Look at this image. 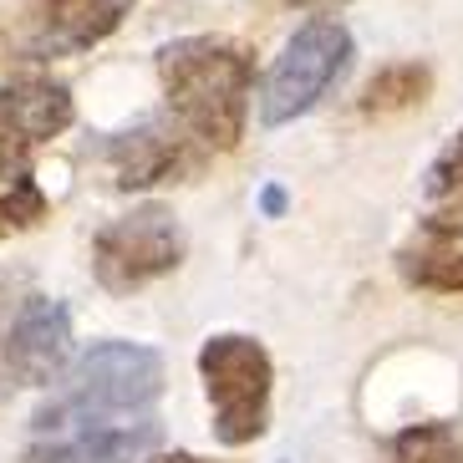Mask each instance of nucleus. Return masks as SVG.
Here are the masks:
<instances>
[{
  "label": "nucleus",
  "mask_w": 463,
  "mask_h": 463,
  "mask_svg": "<svg viewBox=\"0 0 463 463\" xmlns=\"http://www.w3.org/2000/svg\"><path fill=\"white\" fill-rule=\"evenodd\" d=\"M184 260V230L168 204H137L133 214H118L102 224L92 240V275L108 296H133V290L164 280Z\"/></svg>",
  "instance_id": "39448f33"
},
{
  "label": "nucleus",
  "mask_w": 463,
  "mask_h": 463,
  "mask_svg": "<svg viewBox=\"0 0 463 463\" xmlns=\"http://www.w3.org/2000/svg\"><path fill=\"white\" fill-rule=\"evenodd\" d=\"M158 82H164L174 123L199 148L230 153L245 137L250 92H255V56L230 36H178L158 46Z\"/></svg>",
  "instance_id": "f03ea898"
},
{
  "label": "nucleus",
  "mask_w": 463,
  "mask_h": 463,
  "mask_svg": "<svg viewBox=\"0 0 463 463\" xmlns=\"http://www.w3.org/2000/svg\"><path fill=\"white\" fill-rule=\"evenodd\" d=\"M164 397V356L137 341H97L71 356L31 418V438H71L148 422Z\"/></svg>",
  "instance_id": "f257e3e1"
},
{
  "label": "nucleus",
  "mask_w": 463,
  "mask_h": 463,
  "mask_svg": "<svg viewBox=\"0 0 463 463\" xmlns=\"http://www.w3.org/2000/svg\"><path fill=\"white\" fill-rule=\"evenodd\" d=\"M71 118H77V102H71L67 82H52V77H11V82H0V148L31 158L52 137L67 133Z\"/></svg>",
  "instance_id": "1a4fd4ad"
},
{
  "label": "nucleus",
  "mask_w": 463,
  "mask_h": 463,
  "mask_svg": "<svg viewBox=\"0 0 463 463\" xmlns=\"http://www.w3.org/2000/svg\"><path fill=\"white\" fill-rule=\"evenodd\" d=\"M260 209L270 219H280L286 214V189H280V184H265V189H260Z\"/></svg>",
  "instance_id": "f3484780"
},
{
  "label": "nucleus",
  "mask_w": 463,
  "mask_h": 463,
  "mask_svg": "<svg viewBox=\"0 0 463 463\" xmlns=\"http://www.w3.org/2000/svg\"><path fill=\"white\" fill-rule=\"evenodd\" d=\"M422 189H428V199H463V133L428 164Z\"/></svg>",
  "instance_id": "2eb2a0df"
},
{
  "label": "nucleus",
  "mask_w": 463,
  "mask_h": 463,
  "mask_svg": "<svg viewBox=\"0 0 463 463\" xmlns=\"http://www.w3.org/2000/svg\"><path fill=\"white\" fill-rule=\"evenodd\" d=\"M42 219H46V194L31 174V158L0 148V234L36 230Z\"/></svg>",
  "instance_id": "f8f14e48"
},
{
  "label": "nucleus",
  "mask_w": 463,
  "mask_h": 463,
  "mask_svg": "<svg viewBox=\"0 0 463 463\" xmlns=\"http://www.w3.org/2000/svg\"><path fill=\"white\" fill-rule=\"evenodd\" d=\"M102 158H108L118 189H153V184H168V178L199 168L194 137L178 123H164V118H148V123L128 128V133H112Z\"/></svg>",
  "instance_id": "0eeeda50"
},
{
  "label": "nucleus",
  "mask_w": 463,
  "mask_h": 463,
  "mask_svg": "<svg viewBox=\"0 0 463 463\" xmlns=\"http://www.w3.org/2000/svg\"><path fill=\"white\" fill-rule=\"evenodd\" d=\"M199 377H204L209 408H214V438L224 449H245L270 428L275 362L265 341L245 331H219L199 346Z\"/></svg>",
  "instance_id": "7ed1b4c3"
},
{
  "label": "nucleus",
  "mask_w": 463,
  "mask_h": 463,
  "mask_svg": "<svg viewBox=\"0 0 463 463\" xmlns=\"http://www.w3.org/2000/svg\"><path fill=\"white\" fill-rule=\"evenodd\" d=\"M21 290H26V275H0V346H5V326H11V311H15V300H21ZM11 392L15 387L5 382V367H0V402Z\"/></svg>",
  "instance_id": "dca6fc26"
},
{
  "label": "nucleus",
  "mask_w": 463,
  "mask_h": 463,
  "mask_svg": "<svg viewBox=\"0 0 463 463\" xmlns=\"http://www.w3.org/2000/svg\"><path fill=\"white\" fill-rule=\"evenodd\" d=\"M346 67H352V31L341 26L336 15H311L280 46L275 67L260 82V123L286 128L296 118H306L346 77Z\"/></svg>",
  "instance_id": "20e7f679"
},
{
  "label": "nucleus",
  "mask_w": 463,
  "mask_h": 463,
  "mask_svg": "<svg viewBox=\"0 0 463 463\" xmlns=\"http://www.w3.org/2000/svg\"><path fill=\"white\" fill-rule=\"evenodd\" d=\"M164 443L158 418L128 422V428H97L71 438H31L26 463H148Z\"/></svg>",
  "instance_id": "9b49d317"
},
{
  "label": "nucleus",
  "mask_w": 463,
  "mask_h": 463,
  "mask_svg": "<svg viewBox=\"0 0 463 463\" xmlns=\"http://www.w3.org/2000/svg\"><path fill=\"white\" fill-rule=\"evenodd\" d=\"M137 0H42L31 52L36 56H77L108 42L112 31L133 15Z\"/></svg>",
  "instance_id": "9d476101"
},
{
  "label": "nucleus",
  "mask_w": 463,
  "mask_h": 463,
  "mask_svg": "<svg viewBox=\"0 0 463 463\" xmlns=\"http://www.w3.org/2000/svg\"><path fill=\"white\" fill-rule=\"evenodd\" d=\"M428 92H433V67L428 61H392V67H382L362 87L356 108L367 118H392V112H408L418 102H428Z\"/></svg>",
  "instance_id": "ddd939ff"
},
{
  "label": "nucleus",
  "mask_w": 463,
  "mask_h": 463,
  "mask_svg": "<svg viewBox=\"0 0 463 463\" xmlns=\"http://www.w3.org/2000/svg\"><path fill=\"white\" fill-rule=\"evenodd\" d=\"M290 5H326V0H290Z\"/></svg>",
  "instance_id": "6ab92c4d"
},
{
  "label": "nucleus",
  "mask_w": 463,
  "mask_h": 463,
  "mask_svg": "<svg viewBox=\"0 0 463 463\" xmlns=\"http://www.w3.org/2000/svg\"><path fill=\"white\" fill-rule=\"evenodd\" d=\"M148 463H214V458H199V453H153Z\"/></svg>",
  "instance_id": "a211bd4d"
},
{
  "label": "nucleus",
  "mask_w": 463,
  "mask_h": 463,
  "mask_svg": "<svg viewBox=\"0 0 463 463\" xmlns=\"http://www.w3.org/2000/svg\"><path fill=\"white\" fill-rule=\"evenodd\" d=\"M392 463H463V438L449 422H412L392 438Z\"/></svg>",
  "instance_id": "4468645a"
},
{
  "label": "nucleus",
  "mask_w": 463,
  "mask_h": 463,
  "mask_svg": "<svg viewBox=\"0 0 463 463\" xmlns=\"http://www.w3.org/2000/svg\"><path fill=\"white\" fill-rule=\"evenodd\" d=\"M397 275L428 296H463V199L412 224L397 245Z\"/></svg>",
  "instance_id": "6e6552de"
},
{
  "label": "nucleus",
  "mask_w": 463,
  "mask_h": 463,
  "mask_svg": "<svg viewBox=\"0 0 463 463\" xmlns=\"http://www.w3.org/2000/svg\"><path fill=\"white\" fill-rule=\"evenodd\" d=\"M71 362V311L42 290H21L0 346V367L11 387H52Z\"/></svg>",
  "instance_id": "423d86ee"
}]
</instances>
